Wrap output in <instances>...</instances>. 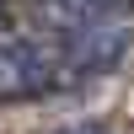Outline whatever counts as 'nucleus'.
Returning a JSON list of instances; mask_svg holds the SVG:
<instances>
[{
    "label": "nucleus",
    "mask_w": 134,
    "mask_h": 134,
    "mask_svg": "<svg viewBox=\"0 0 134 134\" xmlns=\"http://www.w3.org/2000/svg\"><path fill=\"white\" fill-rule=\"evenodd\" d=\"M43 21L54 27L48 48L59 54L64 75L113 70L129 48V5L124 0H43Z\"/></svg>",
    "instance_id": "nucleus-1"
},
{
    "label": "nucleus",
    "mask_w": 134,
    "mask_h": 134,
    "mask_svg": "<svg viewBox=\"0 0 134 134\" xmlns=\"http://www.w3.org/2000/svg\"><path fill=\"white\" fill-rule=\"evenodd\" d=\"M64 81L59 54L38 38H16L0 43V97H43Z\"/></svg>",
    "instance_id": "nucleus-2"
},
{
    "label": "nucleus",
    "mask_w": 134,
    "mask_h": 134,
    "mask_svg": "<svg viewBox=\"0 0 134 134\" xmlns=\"http://www.w3.org/2000/svg\"><path fill=\"white\" fill-rule=\"evenodd\" d=\"M64 134H107V129H64Z\"/></svg>",
    "instance_id": "nucleus-3"
}]
</instances>
